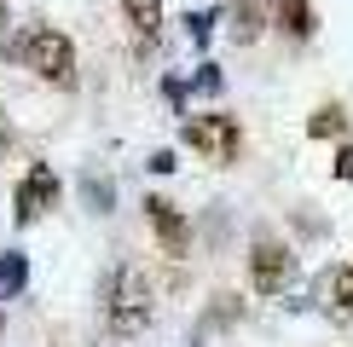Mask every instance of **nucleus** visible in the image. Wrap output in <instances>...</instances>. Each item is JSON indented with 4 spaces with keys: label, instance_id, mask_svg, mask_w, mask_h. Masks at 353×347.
Wrapping results in <instances>:
<instances>
[{
    "label": "nucleus",
    "instance_id": "16",
    "mask_svg": "<svg viewBox=\"0 0 353 347\" xmlns=\"http://www.w3.org/2000/svg\"><path fill=\"white\" fill-rule=\"evenodd\" d=\"M336 174H342V180L353 185V151H342V156H336Z\"/></svg>",
    "mask_w": 353,
    "mask_h": 347
},
{
    "label": "nucleus",
    "instance_id": "13",
    "mask_svg": "<svg viewBox=\"0 0 353 347\" xmlns=\"http://www.w3.org/2000/svg\"><path fill=\"white\" fill-rule=\"evenodd\" d=\"M191 41H209V29H214V12H191Z\"/></svg>",
    "mask_w": 353,
    "mask_h": 347
},
{
    "label": "nucleus",
    "instance_id": "9",
    "mask_svg": "<svg viewBox=\"0 0 353 347\" xmlns=\"http://www.w3.org/2000/svg\"><path fill=\"white\" fill-rule=\"evenodd\" d=\"M23 289H29V255L23 249H6V255H0V301L23 295Z\"/></svg>",
    "mask_w": 353,
    "mask_h": 347
},
{
    "label": "nucleus",
    "instance_id": "18",
    "mask_svg": "<svg viewBox=\"0 0 353 347\" xmlns=\"http://www.w3.org/2000/svg\"><path fill=\"white\" fill-rule=\"evenodd\" d=\"M0 330H6V318H0Z\"/></svg>",
    "mask_w": 353,
    "mask_h": 347
},
{
    "label": "nucleus",
    "instance_id": "15",
    "mask_svg": "<svg viewBox=\"0 0 353 347\" xmlns=\"http://www.w3.org/2000/svg\"><path fill=\"white\" fill-rule=\"evenodd\" d=\"M151 174H174V151H157L151 156Z\"/></svg>",
    "mask_w": 353,
    "mask_h": 347
},
{
    "label": "nucleus",
    "instance_id": "2",
    "mask_svg": "<svg viewBox=\"0 0 353 347\" xmlns=\"http://www.w3.org/2000/svg\"><path fill=\"white\" fill-rule=\"evenodd\" d=\"M23 64L35 70L41 81H52V87H70V81H76V47H70L64 29H29Z\"/></svg>",
    "mask_w": 353,
    "mask_h": 347
},
{
    "label": "nucleus",
    "instance_id": "5",
    "mask_svg": "<svg viewBox=\"0 0 353 347\" xmlns=\"http://www.w3.org/2000/svg\"><path fill=\"white\" fill-rule=\"evenodd\" d=\"M185 145L203 151L209 162H232V156H238V122H232V116H191Z\"/></svg>",
    "mask_w": 353,
    "mask_h": 347
},
{
    "label": "nucleus",
    "instance_id": "10",
    "mask_svg": "<svg viewBox=\"0 0 353 347\" xmlns=\"http://www.w3.org/2000/svg\"><path fill=\"white\" fill-rule=\"evenodd\" d=\"M307 134H313V139H342L347 134V116L336 110V105H325L319 116H307Z\"/></svg>",
    "mask_w": 353,
    "mask_h": 347
},
{
    "label": "nucleus",
    "instance_id": "17",
    "mask_svg": "<svg viewBox=\"0 0 353 347\" xmlns=\"http://www.w3.org/2000/svg\"><path fill=\"white\" fill-rule=\"evenodd\" d=\"M0 29H6V6H0Z\"/></svg>",
    "mask_w": 353,
    "mask_h": 347
},
{
    "label": "nucleus",
    "instance_id": "14",
    "mask_svg": "<svg viewBox=\"0 0 353 347\" xmlns=\"http://www.w3.org/2000/svg\"><path fill=\"white\" fill-rule=\"evenodd\" d=\"M197 93H220V70H214V64L197 70Z\"/></svg>",
    "mask_w": 353,
    "mask_h": 347
},
{
    "label": "nucleus",
    "instance_id": "7",
    "mask_svg": "<svg viewBox=\"0 0 353 347\" xmlns=\"http://www.w3.org/2000/svg\"><path fill=\"white\" fill-rule=\"evenodd\" d=\"M145 214H151V226H157V238H163V249H168V255H185V238H191V231H185V214H174L163 197L145 202Z\"/></svg>",
    "mask_w": 353,
    "mask_h": 347
},
{
    "label": "nucleus",
    "instance_id": "3",
    "mask_svg": "<svg viewBox=\"0 0 353 347\" xmlns=\"http://www.w3.org/2000/svg\"><path fill=\"white\" fill-rule=\"evenodd\" d=\"M249 284L261 295H284L296 284V249L278 243V238H255V249H249Z\"/></svg>",
    "mask_w": 353,
    "mask_h": 347
},
{
    "label": "nucleus",
    "instance_id": "8",
    "mask_svg": "<svg viewBox=\"0 0 353 347\" xmlns=\"http://www.w3.org/2000/svg\"><path fill=\"white\" fill-rule=\"evenodd\" d=\"M122 18L139 41H157L163 35V0H122Z\"/></svg>",
    "mask_w": 353,
    "mask_h": 347
},
{
    "label": "nucleus",
    "instance_id": "11",
    "mask_svg": "<svg viewBox=\"0 0 353 347\" xmlns=\"http://www.w3.org/2000/svg\"><path fill=\"white\" fill-rule=\"evenodd\" d=\"M284 29L296 41H307L313 35V6H307V0H284Z\"/></svg>",
    "mask_w": 353,
    "mask_h": 347
},
{
    "label": "nucleus",
    "instance_id": "4",
    "mask_svg": "<svg viewBox=\"0 0 353 347\" xmlns=\"http://www.w3.org/2000/svg\"><path fill=\"white\" fill-rule=\"evenodd\" d=\"M58 209V174L47 168V162H35L18 180V191H12V220L18 226H35L41 214H52Z\"/></svg>",
    "mask_w": 353,
    "mask_h": 347
},
{
    "label": "nucleus",
    "instance_id": "1",
    "mask_svg": "<svg viewBox=\"0 0 353 347\" xmlns=\"http://www.w3.org/2000/svg\"><path fill=\"white\" fill-rule=\"evenodd\" d=\"M99 301H105V330L110 336H139V330H151V284H145V272L134 266H110L105 284H99Z\"/></svg>",
    "mask_w": 353,
    "mask_h": 347
},
{
    "label": "nucleus",
    "instance_id": "12",
    "mask_svg": "<svg viewBox=\"0 0 353 347\" xmlns=\"http://www.w3.org/2000/svg\"><path fill=\"white\" fill-rule=\"evenodd\" d=\"M81 191H87V202H93V214H110V180L87 174V180H81Z\"/></svg>",
    "mask_w": 353,
    "mask_h": 347
},
{
    "label": "nucleus",
    "instance_id": "6",
    "mask_svg": "<svg viewBox=\"0 0 353 347\" xmlns=\"http://www.w3.org/2000/svg\"><path fill=\"white\" fill-rule=\"evenodd\" d=\"M313 295H319V307H325L336 324H347V318H353V266H330V272H319Z\"/></svg>",
    "mask_w": 353,
    "mask_h": 347
}]
</instances>
